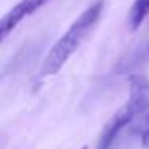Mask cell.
Wrapping results in <instances>:
<instances>
[{"label": "cell", "instance_id": "cell-1", "mask_svg": "<svg viewBox=\"0 0 149 149\" xmlns=\"http://www.w3.org/2000/svg\"><path fill=\"white\" fill-rule=\"evenodd\" d=\"M103 10H104V0H98V2H95L93 5H90L87 10L79 15V18L71 24V27L66 31V34L47 53L42 69H40L42 77L58 74L59 69L66 64V61L80 47L82 40L90 32V29L100 21Z\"/></svg>", "mask_w": 149, "mask_h": 149}, {"label": "cell", "instance_id": "cell-2", "mask_svg": "<svg viewBox=\"0 0 149 149\" xmlns=\"http://www.w3.org/2000/svg\"><path fill=\"white\" fill-rule=\"evenodd\" d=\"M135 119H138V114L133 111V107L130 104L125 103L104 125L103 132H101L100 138H98L96 149H111L114 146V143H116L117 136L120 135V132L127 125H130Z\"/></svg>", "mask_w": 149, "mask_h": 149}, {"label": "cell", "instance_id": "cell-3", "mask_svg": "<svg viewBox=\"0 0 149 149\" xmlns=\"http://www.w3.org/2000/svg\"><path fill=\"white\" fill-rule=\"evenodd\" d=\"M50 0H21L19 3H16L7 15L2 16L0 19V43L3 42L26 18L34 15L37 10L47 5Z\"/></svg>", "mask_w": 149, "mask_h": 149}, {"label": "cell", "instance_id": "cell-4", "mask_svg": "<svg viewBox=\"0 0 149 149\" xmlns=\"http://www.w3.org/2000/svg\"><path fill=\"white\" fill-rule=\"evenodd\" d=\"M128 101L138 117L149 111V79L143 74H133L128 79Z\"/></svg>", "mask_w": 149, "mask_h": 149}, {"label": "cell", "instance_id": "cell-5", "mask_svg": "<svg viewBox=\"0 0 149 149\" xmlns=\"http://www.w3.org/2000/svg\"><path fill=\"white\" fill-rule=\"evenodd\" d=\"M149 15V0H135L128 13V23L132 31H136Z\"/></svg>", "mask_w": 149, "mask_h": 149}, {"label": "cell", "instance_id": "cell-6", "mask_svg": "<svg viewBox=\"0 0 149 149\" xmlns=\"http://www.w3.org/2000/svg\"><path fill=\"white\" fill-rule=\"evenodd\" d=\"M138 135H139V139H141V146L144 149H149V111L144 114L141 123H139Z\"/></svg>", "mask_w": 149, "mask_h": 149}, {"label": "cell", "instance_id": "cell-7", "mask_svg": "<svg viewBox=\"0 0 149 149\" xmlns=\"http://www.w3.org/2000/svg\"><path fill=\"white\" fill-rule=\"evenodd\" d=\"M80 149H87V146H84V148H80Z\"/></svg>", "mask_w": 149, "mask_h": 149}]
</instances>
